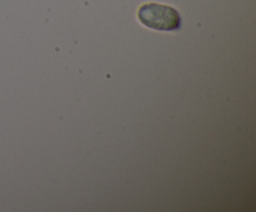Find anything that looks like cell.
Masks as SVG:
<instances>
[{
	"label": "cell",
	"instance_id": "1",
	"mask_svg": "<svg viewBox=\"0 0 256 212\" xmlns=\"http://www.w3.org/2000/svg\"><path fill=\"white\" fill-rule=\"evenodd\" d=\"M136 19L142 26L156 31H176L182 27V15L174 6L148 1L139 6Z\"/></svg>",
	"mask_w": 256,
	"mask_h": 212
}]
</instances>
